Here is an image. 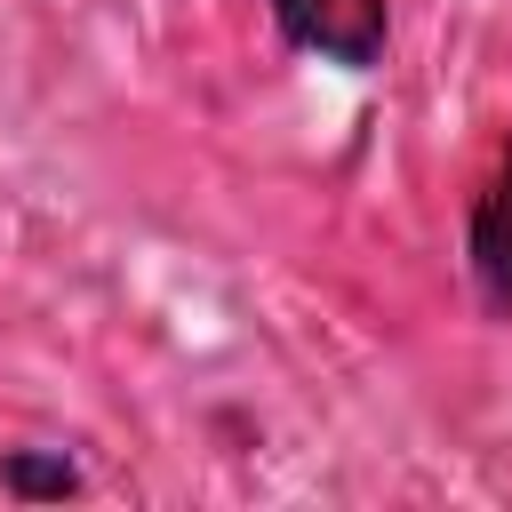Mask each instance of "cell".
Here are the masks:
<instances>
[{
  "label": "cell",
  "mask_w": 512,
  "mask_h": 512,
  "mask_svg": "<svg viewBox=\"0 0 512 512\" xmlns=\"http://www.w3.org/2000/svg\"><path fill=\"white\" fill-rule=\"evenodd\" d=\"M280 32L328 64H376L384 56V32H392V8L384 0H272Z\"/></svg>",
  "instance_id": "obj_1"
},
{
  "label": "cell",
  "mask_w": 512,
  "mask_h": 512,
  "mask_svg": "<svg viewBox=\"0 0 512 512\" xmlns=\"http://www.w3.org/2000/svg\"><path fill=\"white\" fill-rule=\"evenodd\" d=\"M472 280L496 320H512V144L496 152V176L472 208Z\"/></svg>",
  "instance_id": "obj_2"
},
{
  "label": "cell",
  "mask_w": 512,
  "mask_h": 512,
  "mask_svg": "<svg viewBox=\"0 0 512 512\" xmlns=\"http://www.w3.org/2000/svg\"><path fill=\"white\" fill-rule=\"evenodd\" d=\"M8 480H16V488H72V464H32V456H16Z\"/></svg>",
  "instance_id": "obj_3"
}]
</instances>
